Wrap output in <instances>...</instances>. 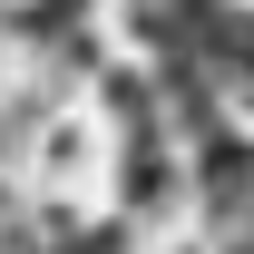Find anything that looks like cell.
Segmentation results:
<instances>
[{"instance_id":"6da1fadb","label":"cell","mask_w":254,"mask_h":254,"mask_svg":"<svg viewBox=\"0 0 254 254\" xmlns=\"http://www.w3.org/2000/svg\"><path fill=\"white\" fill-rule=\"evenodd\" d=\"M186 176H195V215H205V225H235V215L254 225V137L225 127L215 147H195Z\"/></svg>"},{"instance_id":"7a4b0ae2","label":"cell","mask_w":254,"mask_h":254,"mask_svg":"<svg viewBox=\"0 0 254 254\" xmlns=\"http://www.w3.org/2000/svg\"><path fill=\"white\" fill-rule=\"evenodd\" d=\"M195 195V176L176 166V137H147V147H127L118 157V215L137 225V215H166V205H186Z\"/></svg>"}]
</instances>
